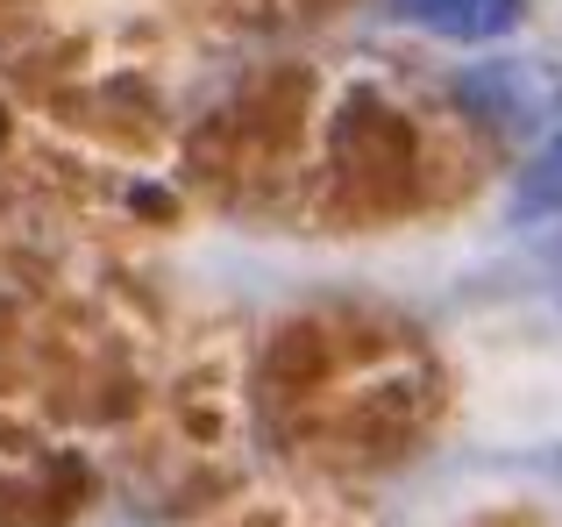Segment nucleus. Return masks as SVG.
I'll use <instances>...</instances> for the list:
<instances>
[{
    "label": "nucleus",
    "instance_id": "2",
    "mask_svg": "<svg viewBox=\"0 0 562 527\" xmlns=\"http://www.w3.org/2000/svg\"><path fill=\"white\" fill-rule=\"evenodd\" d=\"M513 222H549L562 214V136H549L535 157L520 165V179H513Z\"/></svg>",
    "mask_w": 562,
    "mask_h": 527
},
{
    "label": "nucleus",
    "instance_id": "3",
    "mask_svg": "<svg viewBox=\"0 0 562 527\" xmlns=\"http://www.w3.org/2000/svg\"><path fill=\"white\" fill-rule=\"evenodd\" d=\"M513 22H520V0H449L427 29L449 36V43H492V36H506Z\"/></svg>",
    "mask_w": 562,
    "mask_h": 527
},
{
    "label": "nucleus",
    "instance_id": "4",
    "mask_svg": "<svg viewBox=\"0 0 562 527\" xmlns=\"http://www.w3.org/2000/svg\"><path fill=\"white\" fill-rule=\"evenodd\" d=\"M384 8H392V14H406V22H420V29H427V22H435L441 8H449V0H384Z\"/></svg>",
    "mask_w": 562,
    "mask_h": 527
},
{
    "label": "nucleus",
    "instance_id": "1",
    "mask_svg": "<svg viewBox=\"0 0 562 527\" xmlns=\"http://www.w3.org/2000/svg\"><path fill=\"white\" fill-rule=\"evenodd\" d=\"M456 100L498 128H541L549 108L562 100V79L549 65H535V57H492V65L456 79Z\"/></svg>",
    "mask_w": 562,
    "mask_h": 527
}]
</instances>
